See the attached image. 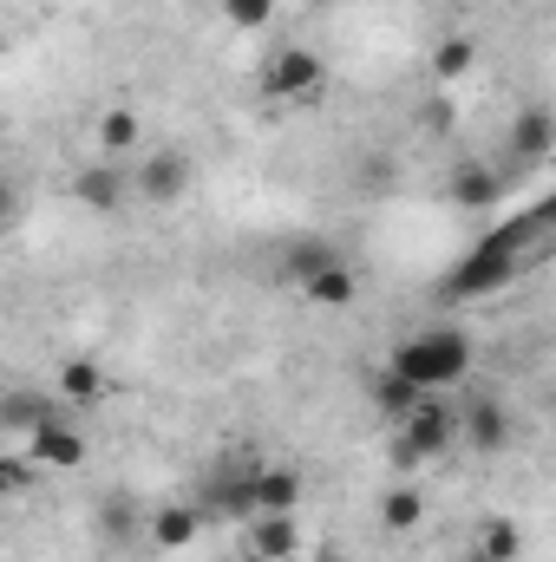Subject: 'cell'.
<instances>
[{
	"instance_id": "1",
	"label": "cell",
	"mask_w": 556,
	"mask_h": 562,
	"mask_svg": "<svg viewBox=\"0 0 556 562\" xmlns=\"http://www.w3.org/2000/svg\"><path fill=\"white\" fill-rule=\"evenodd\" d=\"M544 223H551V203H531L524 216H511L504 229H491L452 276L438 281V301H478V294H498L504 281H518L524 269V249L544 236Z\"/></svg>"
},
{
	"instance_id": "2",
	"label": "cell",
	"mask_w": 556,
	"mask_h": 562,
	"mask_svg": "<svg viewBox=\"0 0 556 562\" xmlns=\"http://www.w3.org/2000/svg\"><path fill=\"white\" fill-rule=\"evenodd\" d=\"M387 373H393V380H407L413 393H445V386H465V373H471V334H458V327L413 334V340H400V347H393Z\"/></svg>"
},
{
	"instance_id": "3",
	"label": "cell",
	"mask_w": 556,
	"mask_h": 562,
	"mask_svg": "<svg viewBox=\"0 0 556 562\" xmlns=\"http://www.w3.org/2000/svg\"><path fill=\"white\" fill-rule=\"evenodd\" d=\"M452 438H458V413L438 406V393H425L413 413L400 419V445H393V458H400V464H413V458H438Z\"/></svg>"
},
{
	"instance_id": "4",
	"label": "cell",
	"mask_w": 556,
	"mask_h": 562,
	"mask_svg": "<svg viewBox=\"0 0 556 562\" xmlns=\"http://www.w3.org/2000/svg\"><path fill=\"white\" fill-rule=\"evenodd\" d=\"M321 86H327V66L308 46H281L276 59H269V72H263V92L269 99H314Z\"/></svg>"
},
{
	"instance_id": "5",
	"label": "cell",
	"mask_w": 556,
	"mask_h": 562,
	"mask_svg": "<svg viewBox=\"0 0 556 562\" xmlns=\"http://www.w3.org/2000/svg\"><path fill=\"white\" fill-rule=\"evenodd\" d=\"M132 190H138L144 203H177L190 190V157L184 150H151L138 164V177H132Z\"/></svg>"
},
{
	"instance_id": "6",
	"label": "cell",
	"mask_w": 556,
	"mask_h": 562,
	"mask_svg": "<svg viewBox=\"0 0 556 562\" xmlns=\"http://www.w3.org/2000/svg\"><path fill=\"white\" fill-rule=\"evenodd\" d=\"M26 445H33V464H46V471H79V464H86V438L59 419V413L33 425Z\"/></svg>"
},
{
	"instance_id": "7",
	"label": "cell",
	"mask_w": 556,
	"mask_h": 562,
	"mask_svg": "<svg viewBox=\"0 0 556 562\" xmlns=\"http://www.w3.org/2000/svg\"><path fill=\"white\" fill-rule=\"evenodd\" d=\"M458 438H471L478 451H504L511 445V413H504V400H471L465 413H458Z\"/></svg>"
},
{
	"instance_id": "8",
	"label": "cell",
	"mask_w": 556,
	"mask_h": 562,
	"mask_svg": "<svg viewBox=\"0 0 556 562\" xmlns=\"http://www.w3.org/2000/svg\"><path fill=\"white\" fill-rule=\"evenodd\" d=\"M73 196H79L86 210H119V203L132 196V177H125L119 164H86V170L73 177Z\"/></svg>"
},
{
	"instance_id": "9",
	"label": "cell",
	"mask_w": 556,
	"mask_h": 562,
	"mask_svg": "<svg viewBox=\"0 0 556 562\" xmlns=\"http://www.w3.org/2000/svg\"><path fill=\"white\" fill-rule=\"evenodd\" d=\"M197 530H203V510L197 504H157L151 524H144L151 550H184V543H197Z\"/></svg>"
},
{
	"instance_id": "10",
	"label": "cell",
	"mask_w": 556,
	"mask_h": 562,
	"mask_svg": "<svg viewBox=\"0 0 556 562\" xmlns=\"http://www.w3.org/2000/svg\"><path fill=\"white\" fill-rule=\"evenodd\" d=\"M294 543H301V524H294V510H263V517H249V550H256L263 562L294 557Z\"/></svg>"
},
{
	"instance_id": "11",
	"label": "cell",
	"mask_w": 556,
	"mask_h": 562,
	"mask_svg": "<svg viewBox=\"0 0 556 562\" xmlns=\"http://www.w3.org/2000/svg\"><path fill=\"white\" fill-rule=\"evenodd\" d=\"M445 196H452L458 210H491V203L504 196V177H498L491 164H465V170H452Z\"/></svg>"
},
{
	"instance_id": "12",
	"label": "cell",
	"mask_w": 556,
	"mask_h": 562,
	"mask_svg": "<svg viewBox=\"0 0 556 562\" xmlns=\"http://www.w3.org/2000/svg\"><path fill=\"white\" fill-rule=\"evenodd\" d=\"M249 504H256V517L263 510H301V471H256Z\"/></svg>"
},
{
	"instance_id": "13",
	"label": "cell",
	"mask_w": 556,
	"mask_h": 562,
	"mask_svg": "<svg viewBox=\"0 0 556 562\" xmlns=\"http://www.w3.org/2000/svg\"><path fill=\"white\" fill-rule=\"evenodd\" d=\"M138 524H144V510H138V497H132V491H112V497L99 504V530H105V543H112V550L138 543Z\"/></svg>"
},
{
	"instance_id": "14",
	"label": "cell",
	"mask_w": 556,
	"mask_h": 562,
	"mask_svg": "<svg viewBox=\"0 0 556 562\" xmlns=\"http://www.w3.org/2000/svg\"><path fill=\"white\" fill-rule=\"evenodd\" d=\"M301 294L308 301H321V307H354V294H360V281L347 262H334V269H321L314 281H301Z\"/></svg>"
},
{
	"instance_id": "15",
	"label": "cell",
	"mask_w": 556,
	"mask_h": 562,
	"mask_svg": "<svg viewBox=\"0 0 556 562\" xmlns=\"http://www.w3.org/2000/svg\"><path fill=\"white\" fill-rule=\"evenodd\" d=\"M334 262H341V256H334V243H321V236H301V243L288 249V262H281V269H288V281L301 288V281H314L321 269H334Z\"/></svg>"
},
{
	"instance_id": "16",
	"label": "cell",
	"mask_w": 556,
	"mask_h": 562,
	"mask_svg": "<svg viewBox=\"0 0 556 562\" xmlns=\"http://www.w3.org/2000/svg\"><path fill=\"white\" fill-rule=\"evenodd\" d=\"M551 138H556V125H551V112L544 105H531L524 119H518V132H511V144H518V157H551Z\"/></svg>"
},
{
	"instance_id": "17",
	"label": "cell",
	"mask_w": 556,
	"mask_h": 562,
	"mask_svg": "<svg viewBox=\"0 0 556 562\" xmlns=\"http://www.w3.org/2000/svg\"><path fill=\"white\" fill-rule=\"evenodd\" d=\"M59 393L79 400V406L99 400V393H105V367H99V360H66V367H59Z\"/></svg>"
},
{
	"instance_id": "18",
	"label": "cell",
	"mask_w": 556,
	"mask_h": 562,
	"mask_svg": "<svg viewBox=\"0 0 556 562\" xmlns=\"http://www.w3.org/2000/svg\"><path fill=\"white\" fill-rule=\"evenodd\" d=\"M40 419H53V400H40V393H7L0 400V425L7 431H33Z\"/></svg>"
},
{
	"instance_id": "19",
	"label": "cell",
	"mask_w": 556,
	"mask_h": 562,
	"mask_svg": "<svg viewBox=\"0 0 556 562\" xmlns=\"http://www.w3.org/2000/svg\"><path fill=\"white\" fill-rule=\"evenodd\" d=\"M419 517H425V497H419L413 484H400V491L380 497V524H387V530H413Z\"/></svg>"
},
{
	"instance_id": "20",
	"label": "cell",
	"mask_w": 556,
	"mask_h": 562,
	"mask_svg": "<svg viewBox=\"0 0 556 562\" xmlns=\"http://www.w3.org/2000/svg\"><path fill=\"white\" fill-rule=\"evenodd\" d=\"M471 59H478L471 40H438V46H432V72H438V79H465Z\"/></svg>"
},
{
	"instance_id": "21",
	"label": "cell",
	"mask_w": 556,
	"mask_h": 562,
	"mask_svg": "<svg viewBox=\"0 0 556 562\" xmlns=\"http://www.w3.org/2000/svg\"><path fill=\"white\" fill-rule=\"evenodd\" d=\"M99 144H105V150H132V144H138V112H132V105H112V112L99 119Z\"/></svg>"
},
{
	"instance_id": "22",
	"label": "cell",
	"mask_w": 556,
	"mask_h": 562,
	"mask_svg": "<svg viewBox=\"0 0 556 562\" xmlns=\"http://www.w3.org/2000/svg\"><path fill=\"white\" fill-rule=\"evenodd\" d=\"M374 400H380V413L407 419V413H413V406L425 400V393H413V386H407V380H393V373H380V380H374Z\"/></svg>"
},
{
	"instance_id": "23",
	"label": "cell",
	"mask_w": 556,
	"mask_h": 562,
	"mask_svg": "<svg viewBox=\"0 0 556 562\" xmlns=\"http://www.w3.org/2000/svg\"><path fill=\"white\" fill-rule=\"evenodd\" d=\"M216 7H223V20L243 26V33H256V26L276 20V0H216Z\"/></svg>"
},
{
	"instance_id": "24",
	"label": "cell",
	"mask_w": 556,
	"mask_h": 562,
	"mask_svg": "<svg viewBox=\"0 0 556 562\" xmlns=\"http://www.w3.org/2000/svg\"><path fill=\"white\" fill-rule=\"evenodd\" d=\"M518 550H524V543H518L511 524H491V530H485V557L491 562H518Z\"/></svg>"
},
{
	"instance_id": "25",
	"label": "cell",
	"mask_w": 556,
	"mask_h": 562,
	"mask_svg": "<svg viewBox=\"0 0 556 562\" xmlns=\"http://www.w3.org/2000/svg\"><path fill=\"white\" fill-rule=\"evenodd\" d=\"M216 504H223L230 517H256V504H249V477H236V484H223V491H216Z\"/></svg>"
},
{
	"instance_id": "26",
	"label": "cell",
	"mask_w": 556,
	"mask_h": 562,
	"mask_svg": "<svg viewBox=\"0 0 556 562\" xmlns=\"http://www.w3.org/2000/svg\"><path fill=\"white\" fill-rule=\"evenodd\" d=\"M26 464H13V458H0V497H13V491H26Z\"/></svg>"
},
{
	"instance_id": "27",
	"label": "cell",
	"mask_w": 556,
	"mask_h": 562,
	"mask_svg": "<svg viewBox=\"0 0 556 562\" xmlns=\"http://www.w3.org/2000/svg\"><path fill=\"white\" fill-rule=\"evenodd\" d=\"M7 216H13V183L0 177V223H7Z\"/></svg>"
},
{
	"instance_id": "28",
	"label": "cell",
	"mask_w": 556,
	"mask_h": 562,
	"mask_svg": "<svg viewBox=\"0 0 556 562\" xmlns=\"http://www.w3.org/2000/svg\"><path fill=\"white\" fill-rule=\"evenodd\" d=\"M471 562H491V557H471Z\"/></svg>"
}]
</instances>
